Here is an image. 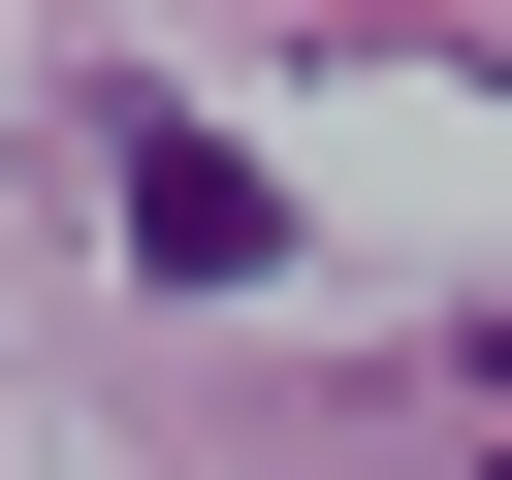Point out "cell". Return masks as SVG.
Segmentation results:
<instances>
[{"mask_svg": "<svg viewBox=\"0 0 512 480\" xmlns=\"http://www.w3.org/2000/svg\"><path fill=\"white\" fill-rule=\"evenodd\" d=\"M480 384H512V320H480Z\"/></svg>", "mask_w": 512, "mask_h": 480, "instance_id": "obj_2", "label": "cell"}, {"mask_svg": "<svg viewBox=\"0 0 512 480\" xmlns=\"http://www.w3.org/2000/svg\"><path fill=\"white\" fill-rule=\"evenodd\" d=\"M96 160H128V256H160V288H256V256H288V192H256L224 128H160V96H128Z\"/></svg>", "mask_w": 512, "mask_h": 480, "instance_id": "obj_1", "label": "cell"}]
</instances>
